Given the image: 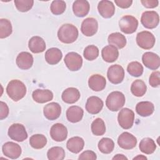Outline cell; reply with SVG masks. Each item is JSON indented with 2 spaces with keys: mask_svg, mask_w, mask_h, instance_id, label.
Segmentation results:
<instances>
[{
  "mask_svg": "<svg viewBox=\"0 0 160 160\" xmlns=\"http://www.w3.org/2000/svg\"><path fill=\"white\" fill-rule=\"evenodd\" d=\"M6 92L14 101H18L25 96L26 87L22 81L13 79L8 83L6 87Z\"/></svg>",
  "mask_w": 160,
  "mask_h": 160,
  "instance_id": "6da1fadb",
  "label": "cell"
},
{
  "mask_svg": "<svg viewBox=\"0 0 160 160\" xmlns=\"http://www.w3.org/2000/svg\"><path fill=\"white\" fill-rule=\"evenodd\" d=\"M58 39L63 43L74 42L78 37V30L76 26L71 24L62 25L58 32Z\"/></svg>",
  "mask_w": 160,
  "mask_h": 160,
  "instance_id": "7a4b0ae2",
  "label": "cell"
},
{
  "mask_svg": "<svg viewBox=\"0 0 160 160\" xmlns=\"http://www.w3.org/2000/svg\"><path fill=\"white\" fill-rule=\"evenodd\" d=\"M125 104V96L120 91H113L107 97L106 104L111 111H118Z\"/></svg>",
  "mask_w": 160,
  "mask_h": 160,
  "instance_id": "3957f363",
  "label": "cell"
},
{
  "mask_svg": "<svg viewBox=\"0 0 160 160\" xmlns=\"http://www.w3.org/2000/svg\"><path fill=\"white\" fill-rule=\"evenodd\" d=\"M119 25L122 32L125 34H132L138 28V21L132 16L126 15L119 20Z\"/></svg>",
  "mask_w": 160,
  "mask_h": 160,
  "instance_id": "277c9868",
  "label": "cell"
},
{
  "mask_svg": "<svg viewBox=\"0 0 160 160\" xmlns=\"http://www.w3.org/2000/svg\"><path fill=\"white\" fill-rule=\"evenodd\" d=\"M118 120L121 128L124 129H130L134 123V113L129 108H123L118 114Z\"/></svg>",
  "mask_w": 160,
  "mask_h": 160,
  "instance_id": "5b68a950",
  "label": "cell"
},
{
  "mask_svg": "<svg viewBox=\"0 0 160 160\" xmlns=\"http://www.w3.org/2000/svg\"><path fill=\"white\" fill-rule=\"evenodd\" d=\"M156 42L154 36L149 31H144L138 33L136 36V42L138 45L144 49H150Z\"/></svg>",
  "mask_w": 160,
  "mask_h": 160,
  "instance_id": "8992f818",
  "label": "cell"
},
{
  "mask_svg": "<svg viewBox=\"0 0 160 160\" xmlns=\"http://www.w3.org/2000/svg\"><path fill=\"white\" fill-rule=\"evenodd\" d=\"M8 136L12 140L22 142L27 139L28 133L22 124L15 123L9 127L8 129Z\"/></svg>",
  "mask_w": 160,
  "mask_h": 160,
  "instance_id": "52a82bcc",
  "label": "cell"
},
{
  "mask_svg": "<svg viewBox=\"0 0 160 160\" xmlns=\"http://www.w3.org/2000/svg\"><path fill=\"white\" fill-rule=\"evenodd\" d=\"M107 76L109 81L114 84L121 83L124 78V70L123 68L119 64L111 66L108 70Z\"/></svg>",
  "mask_w": 160,
  "mask_h": 160,
  "instance_id": "ba28073f",
  "label": "cell"
},
{
  "mask_svg": "<svg viewBox=\"0 0 160 160\" xmlns=\"http://www.w3.org/2000/svg\"><path fill=\"white\" fill-rule=\"evenodd\" d=\"M141 24L147 29H153L157 27L159 22L158 14L154 11H145L141 18Z\"/></svg>",
  "mask_w": 160,
  "mask_h": 160,
  "instance_id": "9c48e42d",
  "label": "cell"
},
{
  "mask_svg": "<svg viewBox=\"0 0 160 160\" xmlns=\"http://www.w3.org/2000/svg\"><path fill=\"white\" fill-rule=\"evenodd\" d=\"M64 62L67 68L72 71L80 69L82 65V57L75 52H68L64 58Z\"/></svg>",
  "mask_w": 160,
  "mask_h": 160,
  "instance_id": "30bf717a",
  "label": "cell"
},
{
  "mask_svg": "<svg viewBox=\"0 0 160 160\" xmlns=\"http://www.w3.org/2000/svg\"><path fill=\"white\" fill-rule=\"evenodd\" d=\"M118 145L124 149H131L137 144V139L132 134L128 132H122L118 139Z\"/></svg>",
  "mask_w": 160,
  "mask_h": 160,
  "instance_id": "8fae6325",
  "label": "cell"
},
{
  "mask_svg": "<svg viewBox=\"0 0 160 160\" xmlns=\"http://www.w3.org/2000/svg\"><path fill=\"white\" fill-rule=\"evenodd\" d=\"M51 138L58 142L64 141L68 136V130L65 126L61 123H56L50 129Z\"/></svg>",
  "mask_w": 160,
  "mask_h": 160,
  "instance_id": "7c38bea8",
  "label": "cell"
},
{
  "mask_svg": "<svg viewBox=\"0 0 160 160\" xmlns=\"http://www.w3.org/2000/svg\"><path fill=\"white\" fill-rule=\"evenodd\" d=\"M98 29V21L93 18H88L85 19L81 24V32L86 36H92L94 35L96 33Z\"/></svg>",
  "mask_w": 160,
  "mask_h": 160,
  "instance_id": "4fadbf2b",
  "label": "cell"
},
{
  "mask_svg": "<svg viewBox=\"0 0 160 160\" xmlns=\"http://www.w3.org/2000/svg\"><path fill=\"white\" fill-rule=\"evenodd\" d=\"M3 154L11 158L17 159L21 154V148L20 146L13 142H7L4 143L2 148Z\"/></svg>",
  "mask_w": 160,
  "mask_h": 160,
  "instance_id": "5bb4252c",
  "label": "cell"
},
{
  "mask_svg": "<svg viewBox=\"0 0 160 160\" xmlns=\"http://www.w3.org/2000/svg\"><path fill=\"white\" fill-rule=\"evenodd\" d=\"M44 115L49 120H55L58 119L61 114V106L55 102H50L44 107Z\"/></svg>",
  "mask_w": 160,
  "mask_h": 160,
  "instance_id": "9a60e30c",
  "label": "cell"
},
{
  "mask_svg": "<svg viewBox=\"0 0 160 160\" xmlns=\"http://www.w3.org/2000/svg\"><path fill=\"white\" fill-rule=\"evenodd\" d=\"M142 61L145 66L151 70L157 69L160 65L159 56L152 52H146L142 56Z\"/></svg>",
  "mask_w": 160,
  "mask_h": 160,
  "instance_id": "2e32d148",
  "label": "cell"
},
{
  "mask_svg": "<svg viewBox=\"0 0 160 160\" xmlns=\"http://www.w3.org/2000/svg\"><path fill=\"white\" fill-rule=\"evenodd\" d=\"M103 107L102 101L97 96L89 97L86 104V111L91 114H96L99 113Z\"/></svg>",
  "mask_w": 160,
  "mask_h": 160,
  "instance_id": "e0dca14e",
  "label": "cell"
},
{
  "mask_svg": "<svg viewBox=\"0 0 160 160\" xmlns=\"http://www.w3.org/2000/svg\"><path fill=\"white\" fill-rule=\"evenodd\" d=\"M98 9L100 15L104 18H111L115 12V6L110 1H101L98 6Z\"/></svg>",
  "mask_w": 160,
  "mask_h": 160,
  "instance_id": "ac0fdd59",
  "label": "cell"
},
{
  "mask_svg": "<svg viewBox=\"0 0 160 160\" xmlns=\"http://www.w3.org/2000/svg\"><path fill=\"white\" fill-rule=\"evenodd\" d=\"M106 84V80L102 75L96 74L92 75L88 80L89 87L94 91L103 90Z\"/></svg>",
  "mask_w": 160,
  "mask_h": 160,
  "instance_id": "d6986e66",
  "label": "cell"
},
{
  "mask_svg": "<svg viewBox=\"0 0 160 160\" xmlns=\"http://www.w3.org/2000/svg\"><path fill=\"white\" fill-rule=\"evenodd\" d=\"M16 64L21 69H28L33 64V57L28 52H21L16 58Z\"/></svg>",
  "mask_w": 160,
  "mask_h": 160,
  "instance_id": "ffe728a7",
  "label": "cell"
},
{
  "mask_svg": "<svg viewBox=\"0 0 160 160\" xmlns=\"http://www.w3.org/2000/svg\"><path fill=\"white\" fill-rule=\"evenodd\" d=\"M90 9V5L86 0L75 1L72 5V10L74 14L78 17H84Z\"/></svg>",
  "mask_w": 160,
  "mask_h": 160,
  "instance_id": "44dd1931",
  "label": "cell"
},
{
  "mask_svg": "<svg viewBox=\"0 0 160 160\" xmlns=\"http://www.w3.org/2000/svg\"><path fill=\"white\" fill-rule=\"evenodd\" d=\"M102 59L108 62H113L117 60L119 56V51L116 47L108 45L103 48L101 52Z\"/></svg>",
  "mask_w": 160,
  "mask_h": 160,
  "instance_id": "7402d4cb",
  "label": "cell"
},
{
  "mask_svg": "<svg viewBox=\"0 0 160 160\" xmlns=\"http://www.w3.org/2000/svg\"><path fill=\"white\" fill-rule=\"evenodd\" d=\"M32 96L34 101L38 103H45L52 99L53 94L49 89H36L33 91Z\"/></svg>",
  "mask_w": 160,
  "mask_h": 160,
  "instance_id": "603a6c76",
  "label": "cell"
},
{
  "mask_svg": "<svg viewBox=\"0 0 160 160\" xmlns=\"http://www.w3.org/2000/svg\"><path fill=\"white\" fill-rule=\"evenodd\" d=\"M83 109L78 106H72L69 107L66 111L67 119L72 123L80 121L83 116Z\"/></svg>",
  "mask_w": 160,
  "mask_h": 160,
  "instance_id": "cb8c5ba5",
  "label": "cell"
},
{
  "mask_svg": "<svg viewBox=\"0 0 160 160\" xmlns=\"http://www.w3.org/2000/svg\"><path fill=\"white\" fill-rule=\"evenodd\" d=\"M28 46L32 52L40 53L45 50L46 43L42 38L36 36L29 39Z\"/></svg>",
  "mask_w": 160,
  "mask_h": 160,
  "instance_id": "d4e9b609",
  "label": "cell"
},
{
  "mask_svg": "<svg viewBox=\"0 0 160 160\" xmlns=\"http://www.w3.org/2000/svg\"><path fill=\"white\" fill-rule=\"evenodd\" d=\"M80 92L75 88H68L66 89L62 94V101L68 104H73L80 98Z\"/></svg>",
  "mask_w": 160,
  "mask_h": 160,
  "instance_id": "484cf974",
  "label": "cell"
},
{
  "mask_svg": "<svg viewBox=\"0 0 160 160\" xmlns=\"http://www.w3.org/2000/svg\"><path fill=\"white\" fill-rule=\"evenodd\" d=\"M62 54L61 51L56 48H52L46 51L45 59L46 62L51 65L58 64L62 59Z\"/></svg>",
  "mask_w": 160,
  "mask_h": 160,
  "instance_id": "4316f807",
  "label": "cell"
},
{
  "mask_svg": "<svg viewBox=\"0 0 160 160\" xmlns=\"http://www.w3.org/2000/svg\"><path fill=\"white\" fill-rule=\"evenodd\" d=\"M154 110L153 104L149 101H141L136 106V112L142 117H147L151 115Z\"/></svg>",
  "mask_w": 160,
  "mask_h": 160,
  "instance_id": "83f0119b",
  "label": "cell"
},
{
  "mask_svg": "<svg viewBox=\"0 0 160 160\" xmlns=\"http://www.w3.org/2000/svg\"><path fill=\"white\" fill-rule=\"evenodd\" d=\"M84 146V141L82 138L76 136L70 138L67 143L66 147L71 152L77 154L82 150Z\"/></svg>",
  "mask_w": 160,
  "mask_h": 160,
  "instance_id": "f1b7e54d",
  "label": "cell"
},
{
  "mask_svg": "<svg viewBox=\"0 0 160 160\" xmlns=\"http://www.w3.org/2000/svg\"><path fill=\"white\" fill-rule=\"evenodd\" d=\"M108 42L118 48H123L126 44V39L125 36L120 32L111 33L108 36Z\"/></svg>",
  "mask_w": 160,
  "mask_h": 160,
  "instance_id": "f546056e",
  "label": "cell"
},
{
  "mask_svg": "<svg viewBox=\"0 0 160 160\" xmlns=\"http://www.w3.org/2000/svg\"><path fill=\"white\" fill-rule=\"evenodd\" d=\"M139 147L141 151L146 154L153 153L156 149L155 142L152 139L149 138H143L141 141Z\"/></svg>",
  "mask_w": 160,
  "mask_h": 160,
  "instance_id": "4dcf8cb0",
  "label": "cell"
},
{
  "mask_svg": "<svg viewBox=\"0 0 160 160\" xmlns=\"http://www.w3.org/2000/svg\"><path fill=\"white\" fill-rule=\"evenodd\" d=\"M146 85L144 82L141 79L135 80L131 86V91L132 94L137 97L142 96L146 93Z\"/></svg>",
  "mask_w": 160,
  "mask_h": 160,
  "instance_id": "1f68e13d",
  "label": "cell"
},
{
  "mask_svg": "<svg viewBox=\"0 0 160 160\" xmlns=\"http://www.w3.org/2000/svg\"><path fill=\"white\" fill-rule=\"evenodd\" d=\"M47 143L46 138L40 134L32 135L29 139L30 145L34 149H39L44 148Z\"/></svg>",
  "mask_w": 160,
  "mask_h": 160,
  "instance_id": "d6a6232c",
  "label": "cell"
},
{
  "mask_svg": "<svg viewBox=\"0 0 160 160\" xmlns=\"http://www.w3.org/2000/svg\"><path fill=\"white\" fill-rule=\"evenodd\" d=\"M114 148V141L108 138H103L98 142V148L99 151L104 154L111 153L113 151Z\"/></svg>",
  "mask_w": 160,
  "mask_h": 160,
  "instance_id": "836d02e7",
  "label": "cell"
},
{
  "mask_svg": "<svg viewBox=\"0 0 160 160\" xmlns=\"http://www.w3.org/2000/svg\"><path fill=\"white\" fill-rule=\"evenodd\" d=\"M47 156L49 160H62L65 157V152L61 147L55 146L48 150Z\"/></svg>",
  "mask_w": 160,
  "mask_h": 160,
  "instance_id": "e575fe53",
  "label": "cell"
},
{
  "mask_svg": "<svg viewBox=\"0 0 160 160\" xmlns=\"http://www.w3.org/2000/svg\"><path fill=\"white\" fill-rule=\"evenodd\" d=\"M92 132L96 136H102L106 132V126L104 121L101 118H96L91 124Z\"/></svg>",
  "mask_w": 160,
  "mask_h": 160,
  "instance_id": "d590c367",
  "label": "cell"
},
{
  "mask_svg": "<svg viewBox=\"0 0 160 160\" xmlns=\"http://www.w3.org/2000/svg\"><path fill=\"white\" fill-rule=\"evenodd\" d=\"M12 25L11 22L6 19H0V38H6L12 33Z\"/></svg>",
  "mask_w": 160,
  "mask_h": 160,
  "instance_id": "8d00e7d4",
  "label": "cell"
},
{
  "mask_svg": "<svg viewBox=\"0 0 160 160\" xmlns=\"http://www.w3.org/2000/svg\"><path fill=\"white\" fill-rule=\"evenodd\" d=\"M143 70L142 66L138 61H132L130 62L127 67V71L129 74L134 77H139L141 76Z\"/></svg>",
  "mask_w": 160,
  "mask_h": 160,
  "instance_id": "74e56055",
  "label": "cell"
},
{
  "mask_svg": "<svg viewBox=\"0 0 160 160\" xmlns=\"http://www.w3.org/2000/svg\"><path fill=\"white\" fill-rule=\"evenodd\" d=\"M66 4L64 1L55 0L51 4V11L55 15H60L62 14L66 9Z\"/></svg>",
  "mask_w": 160,
  "mask_h": 160,
  "instance_id": "f35d334b",
  "label": "cell"
},
{
  "mask_svg": "<svg viewBox=\"0 0 160 160\" xmlns=\"http://www.w3.org/2000/svg\"><path fill=\"white\" fill-rule=\"evenodd\" d=\"M83 55L84 58L88 61L94 60L99 56V49L94 45H89L84 49Z\"/></svg>",
  "mask_w": 160,
  "mask_h": 160,
  "instance_id": "ab89813d",
  "label": "cell"
},
{
  "mask_svg": "<svg viewBox=\"0 0 160 160\" xmlns=\"http://www.w3.org/2000/svg\"><path fill=\"white\" fill-rule=\"evenodd\" d=\"M15 6L17 9L21 12H27L30 10L34 4L32 0H15Z\"/></svg>",
  "mask_w": 160,
  "mask_h": 160,
  "instance_id": "60d3db41",
  "label": "cell"
},
{
  "mask_svg": "<svg viewBox=\"0 0 160 160\" xmlns=\"http://www.w3.org/2000/svg\"><path fill=\"white\" fill-rule=\"evenodd\" d=\"M160 72L159 71H154L151 73L149 77V84L153 88L159 87L160 85Z\"/></svg>",
  "mask_w": 160,
  "mask_h": 160,
  "instance_id": "b9f144b4",
  "label": "cell"
},
{
  "mask_svg": "<svg viewBox=\"0 0 160 160\" xmlns=\"http://www.w3.org/2000/svg\"><path fill=\"white\" fill-rule=\"evenodd\" d=\"M97 156L96 154L94 152L92 151H85L83 152H82L78 159L80 160L81 159H92V160H95L96 159Z\"/></svg>",
  "mask_w": 160,
  "mask_h": 160,
  "instance_id": "7bdbcfd3",
  "label": "cell"
},
{
  "mask_svg": "<svg viewBox=\"0 0 160 160\" xmlns=\"http://www.w3.org/2000/svg\"><path fill=\"white\" fill-rule=\"evenodd\" d=\"M0 119L2 120L3 119L7 118L9 114V108L7 104L2 102H0Z\"/></svg>",
  "mask_w": 160,
  "mask_h": 160,
  "instance_id": "ee69618b",
  "label": "cell"
},
{
  "mask_svg": "<svg viewBox=\"0 0 160 160\" xmlns=\"http://www.w3.org/2000/svg\"><path fill=\"white\" fill-rule=\"evenodd\" d=\"M114 2L118 7L123 9L129 8L132 3V0H115Z\"/></svg>",
  "mask_w": 160,
  "mask_h": 160,
  "instance_id": "f6af8a7d",
  "label": "cell"
},
{
  "mask_svg": "<svg viewBox=\"0 0 160 160\" xmlns=\"http://www.w3.org/2000/svg\"><path fill=\"white\" fill-rule=\"evenodd\" d=\"M141 2L147 8H154L158 6L159 1L158 0H142Z\"/></svg>",
  "mask_w": 160,
  "mask_h": 160,
  "instance_id": "bcb514c9",
  "label": "cell"
},
{
  "mask_svg": "<svg viewBox=\"0 0 160 160\" xmlns=\"http://www.w3.org/2000/svg\"><path fill=\"white\" fill-rule=\"evenodd\" d=\"M112 159H128V158L124 156L123 154H116L112 158Z\"/></svg>",
  "mask_w": 160,
  "mask_h": 160,
  "instance_id": "7dc6e473",
  "label": "cell"
},
{
  "mask_svg": "<svg viewBox=\"0 0 160 160\" xmlns=\"http://www.w3.org/2000/svg\"><path fill=\"white\" fill-rule=\"evenodd\" d=\"M147 159V158L142 156V155H138V156L133 158V159Z\"/></svg>",
  "mask_w": 160,
  "mask_h": 160,
  "instance_id": "c3c4849f",
  "label": "cell"
}]
</instances>
